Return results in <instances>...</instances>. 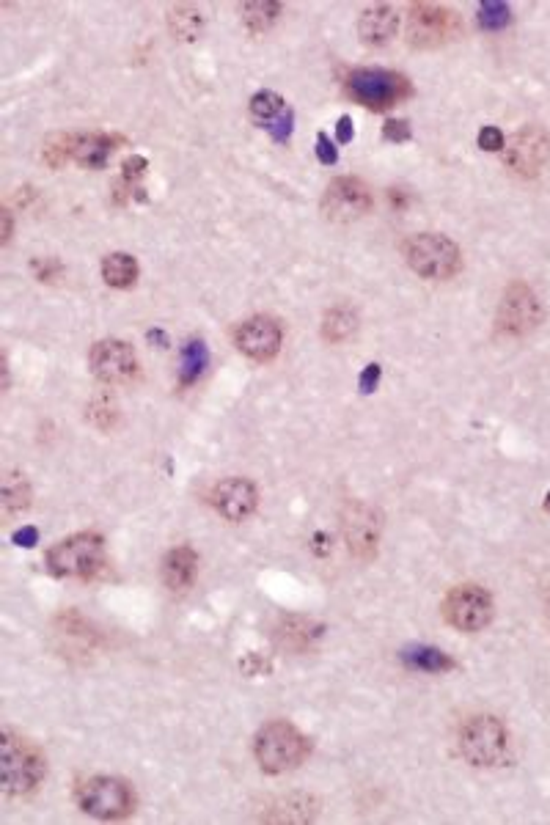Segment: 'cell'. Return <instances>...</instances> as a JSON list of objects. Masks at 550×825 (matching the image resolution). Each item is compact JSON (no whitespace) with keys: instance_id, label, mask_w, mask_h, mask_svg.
<instances>
[{"instance_id":"cell-5","label":"cell","mask_w":550,"mask_h":825,"mask_svg":"<svg viewBox=\"0 0 550 825\" xmlns=\"http://www.w3.org/2000/svg\"><path fill=\"white\" fill-rule=\"evenodd\" d=\"M0 776H3V790L9 795H25L42 781L44 759L31 743L6 732L0 740Z\"/></svg>"},{"instance_id":"cell-11","label":"cell","mask_w":550,"mask_h":825,"mask_svg":"<svg viewBox=\"0 0 550 825\" xmlns=\"http://www.w3.org/2000/svg\"><path fill=\"white\" fill-rule=\"evenodd\" d=\"M341 534L355 559L372 561L380 545V515L366 501H347L341 509Z\"/></svg>"},{"instance_id":"cell-25","label":"cell","mask_w":550,"mask_h":825,"mask_svg":"<svg viewBox=\"0 0 550 825\" xmlns=\"http://www.w3.org/2000/svg\"><path fill=\"white\" fill-rule=\"evenodd\" d=\"M240 14H242V22H245L253 33H262V31H267L275 20H278L281 6L273 3V0H267V3H245V6L240 9Z\"/></svg>"},{"instance_id":"cell-30","label":"cell","mask_w":550,"mask_h":825,"mask_svg":"<svg viewBox=\"0 0 550 825\" xmlns=\"http://www.w3.org/2000/svg\"><path fill=\"white\" fill-rule=\"evenodd\" d=\"M204 366V347L201 344H190V350L185 352V380H193Z\"/></svg>"},{"instance_id":"cell-23","label":"cell","mask_w":550,"mask_h":825,"mask_svg":"<svg viewBox=\"0 0 550 825\" xmlns=\"http://www.w3.org/2000/svg\"><path fill=\"white\" fill-rule=\"evenodd\" d=\"M168 28H171L176 39L193 42V39H198L201 28H204V17H201V11L196 6H185L182 3V6H174V9L168 11Z\"/></svg>"},{"instance_id":"cell-14","label":"cell","mask_w":550,"mask_h":825,"mask_svg":"<svg viewBox=\"0 0 550 825\" xmlns=\"http://www.w3.org/2000/svg\"><path fill=\"white\" fill-rule=\"evenodd\" d=\"M91 372L97 380L108 385H124L130 383L132 377L138 374V358L127 341L121 339H105L97 341L91 347Z\"/></svg>"},{"instance_id":"cell-36","label":"cell","mask_w":550,"mask_h":825,"mask_svg":"<svg viewBox=\"0 0 550 825\" xmlns=\"http://www.w3.org/2000/svg\"><path fill=\"white\" fill-rule=\"evenodd\" d=\"M377 377H380V369H377V366H369L366 374H363V391H372V385H377Z\"/></svg>"},{"instance_id":"cell-39","label":"cell","mask_w":550,"mask_h":825,"mask_svg":"<svg viewBox=\"0 0 550 825\" xmlns=\"http://www.w3.org/2000/svg\"><path fill=\"white\" fill-rule=\"evenodd\" d=\"M548 616H550V603H548Z\"/></svg>"},{"instance_id":"cell-2","label":"cell","mask_w":550,"mask_h":825,"mask_svg":"<svg viewBox=\"0 0 550 825\" xmlns=\"http://www.w3.org/2000/svg\"><path fill=\"white\" fill-rule=\"evenodd\" d=\"M410 270L418 273L421 278H432V281H449L460 273L462 267V253L457 248V242L443 237V234H416L402 245Z\"/></svg>"},{"instance_id":"cell-19","label":"cell","mask_w":550,"mask_h":825,"mask_svg":"<svg viewBox=\"0 0 550 825\" xmlns=\"http://www.w3.org/2000/svg\"><path fill=\"white\" fill-rule=\"evenodd\" d=\"M319 633H322V625L311 622L306 616H286L275 627V641L284 649L303 652V649H308L317 641Z\"/></svg>"},{"instance_id":"cell-17","label":"cell","mask_w":550,"mask_h":825,"mask_svg":"<svg viewBox=\"0 0 550 825\" xmlns=\"http://www.w3.org/2000/svg\"><path fill=\"white\" fill-rule=\"evenodd\" d=\"M396 28H399V17L391 6H372L361 14L358 20V33L366 44H388L396 36Z\"/></svg>"},{"instance_id":"cell-20","label":"cell","mask_w":550,"mask_h":825,"mask_svg":"<svg viewBox=\"0 0 550 825\" xmlns=\"http://www.w3.org/2000/svg\"><path fill=\"white\" fill-rule=\"evenodd\" d=\"M113 152V141L108 135H72V160L83 168H102Z\"/></svg>"},{"instance_id":"cell-16","label":"cell","mask_w":550,"mask_h":825,"mask_svg":"<svg viewBox=\"0 0 550 825\" xmlns=\"http://www.w3.org/2000/svg\"><path fill=\"white\" fill-rule=\"evenodd\" d=\"M209 504L215 506V512L220 517H226L231 523H240L245 517H251L259 504V490L251 479H242V476H231L215 484V490L209 495Z\"/></svg>"},{"instance_id":"cell-35","label":"cell","mask_w":550,"mask_h":825,"mask_svg":"<svg viewBox=\"0 0 550 825\" xmlns=\"http://www.w3.org/2000/svg\"><path fill=\"white\" fill-rule=\"evenodd\" d=\"M14 542H22L25 548H31L33 542H36V528H25V531H17V534H14Z\"/></svg>"},{"instance_id":"cell-3","label":"cell","mask_w":550,"mask_h":825,"mask_svg":"<svg viewBox=\"0 0 550 825\" xmlns=\"http://www.w3.org/2000/svg\"><path fill=\"white\" fill-rule=\"evenodd\" d=\"M509 748V735L501 718L495 715H473L460 729V754L473 768H495L501 765Z\"/></svg>"},{"instance_id":"cell-37","label":"cell","mask_w":550,"mask_h":825,"mask_svg":"<svg viewBox=\"0 0 550 825\" xmlns=\"http://www.w3.org/2000/svg\"><path fill=\"white\" fill-rule=\"evenodd\" d=\"M9 240H11V212L6 209V212H3V242H9Z\"/></svg>"},{"instance_id":"cell-31","label":"cell","mask_w":550,"mask_h":825,"mask_svg":"<svg viewBox=\"0 0 550 825\" xmlns=\"http://www.w3.org/2000/svg\"><path fill=\"white\" fill-rule=\"evenodd\" d=\"M383 132H385V138H388V141H407V138H410V124H407V121H385V127H383Z\"/></svg>"},{"instance_id":"cell-21","label":"cell","mask_w":550,"mask_h":825,"mask_svg":"<svg viewBox=\"0 0 550 825\" xmlns=\"http://www.w3.org/2000/svg\"><path fill=\"white\" fill-rule=\"evenodd\" d=\"M0 501H3V512H6V515H17V512H25V509L31 506V487H28L22 473H3V482H0Z\"/></svg>"},{"instance_id":"cell-24","label":"cell","mask_w":550,"mask_h":825,"mask_svg":"<svg viewBox=\"0 0 550 825\" xmlns=\"http://www.w3.org/2000/svg\"><path fill=\"white\" fill-rule=\"evenodd\" d=\"M358 328V317L355 311H350L347 306H336L330 308L325 319H322V336L330 344H339V341H347Z\"/></svg>"},{"instance_id":"cell-9","label":"cell","mask_w":550,"mask_h":825,"mask_svg":"<svg viewBox=\"0 0 550 825\" xmlns=\"http://www.w3.org/2000/svg\"><path fill=\"white\" fill-rule=\"evenodd\" d=\"M77 801H80L83 812L94 814L99 820H121L135 812V795H132L130 784L121 779H110V776L88 779L77 790Z\"/></svg>"},{"instance_id":"cell-12","label":"cell","mask_w":550,"mask_h":825,"mask_svg":"<svg viewBox=\"0 0 550 825\" xmlns=\"http://www.w3.org/2000/svg\"><path fill=\"white\" fill-rule=\"evenodd\" d=\"M550 160V135L539 124L517 130L504 149V163L523 179L537 176Z\"/></svg>"},{"instance_id":"cell-34","label":"cell","mask_w":550,"mask_h":825,"mask_svg":"<svg viewBox=\"0 0 550 825\" xmlns=\"http://www.w3.org/2000/svg\"><path fill=\"white\" fill-rule=\"evenodd\" d=\"M336 132H339V141H341V143L352 141V119H350V116H341V119H339V127H336Z\"/></svg>"},{"instance_id":"cell-32","label":"cell","mask_w":550,"mask_h":825,"mask_svg":"<svg viewBox=\"0 0 550 825\" xmlns=\"http://www.w3.org/2000/svg\"><path fill=\"white\" fill-rule=\"evenodd\" d=\"M317 154H319V160H322V163H325V165L336 163V146L330 143V138H328V135H325V132H319V138H317Z\"/></svg>"},{"instance_id":"cell-33","label":"cell","mask_w":550,"mask_h":825,"mask_svg":"<svg viewBox=\"0 0 550 825\" xmlns=\"http://www.w3.org/2000/svg\"><path fill=\"white\" fill-rule=\"evenodd\" d=\"M143 171H146V160H143V157H132V160L124 163V176H127V179H138Z\"/></svg>"},{"instance_id":"cell-6","label":"cell","mask_w":550,"mask_h":825,"mask_svg":"<svg viewBox=\"0 0 550 825\" xmlns=\"http://www.w3.org/2000/svg\"><path fill=\"white\" fill-rule=\"evenodd\" d=\"M347 94L369 110H388L410 97V80L388 69H355L347 77Z\"/></svg>"},{"instance_id":"cell-18","label":"cell","mask_w":550,"mask_h":825,"mask_svg":"<svg viewBox=\"0 0 550 825\" xmlns=\"http://www.w3.org/2000/svg\"><path fill=\"white\" fill-rule=\"evenodd\" d=\"M196 567H198L196 550L187 548V545L174 548L163 559V583L171 589V592H185L187 586L193 583V578H196Z\"/></svg>"},{"instance_id":"cell-28","label":"cell","mask_w":550,"mask_h":825,"mask_svg":"<svg viewBox=\"0 0 550 825\" xmlns=\"http://www.w3.org/2000/svg\"><path fill=\"white\" fill-rule=\"evenodd\" d=\"M416 666H421V669H432V671H443V669H451L454 663H451L443 652H438V649H418L416 652Z\"/></svg>"},{"instance_id":"cell-22","label":"cell","mask_w":550,"mask_h":825,"mask_svg":"<svg viewBox=\"0 0 550 825\" xmlns=\"http://www.w3.org/2000/svg\"><path fill=\"white\" fill-rule=\"evenodd\" d=\"M102 278L116 289H127L138 278V262L130 253H110L102 259Z\"/></svg>"},{"instance_id":"cell-7","label":"cell","mask_w":550,"mask_h":825,"mask_svg":"<svg viewBox=\"0 0 550 825\" xmlns=\"http://www.w3.org/2000/svg\"><path fill=\"white\" fill-rule=\"evenodd\" d=\"M542 322V303L537 292L526 281H512L506 286L498 311H495V330L506 339H523Z\"/></svg>"},{"instance_id":"cell-15","label":"cell","mask_w":550,"mask_h":825,"mask_svg":"<svg viewBox=\"0 0 550 825\" xmlns=\"http://www.w3.org/2000/svg\"><path fill=\"white\" fill-rule=\"evenodd\" d=\"M281 325L270 317H253L245 319L240 328L234 330V344L242 355H248L251 361H270L281 350Z\"/></svg>"},{"instance_id":"cell-27","label":"cell","mask_w":550,"mask_h":825,"mask_svg":"<svg viewBox=\"0 0 550 825\" xmlns=\"http://www.w3.org/2000/svg\"><path fill=\"white\" fill-rule=\"evenodd\" d=\"M479 22L484 28H501L509 22V6L504 3H484L479 6Z\"/></svg>"},{"instance_id":"cell-29","label":"cell","mask_w":550,"mask_h":825,"mask_svg":"<svg viewBox=\"0 0 550 825\" xmlns=\"http://www.w3.org/2000/svg\"><path fill=\"white\" fill-rule=\"evenodd\" d=\"M479 146L487 149V152H504V146H506L504 132L498 130V127H484V130L479 132Z\"/></svg>"},{"instance_id":"cell-38","label":"cell","mask_w":550,"mask_h":825,"mask_svg":"<svg viewBox=\"0 0 550 825\" xmlns=\"http://www.w3.org/2000/svg\"><path fill=\"white\" fill-rule=\"evenodd\" d=\"M545 501H548V504H545V509H548V512H550V493H548V498H545Z\"/></svg>"},{"instance_id":"cell-4","label":"cell","mask_w":550,"mask_h":825,"mask_svg":"<svg viewBox=\"0 0 550 825\" xmlns=\"http://www.w3.org/2000/svg\"><path fill=\"white\" fill-rule=\"evenodd\" d=\"M105 561V545L97 534H75L47 550V570L58 578H91Z\"/></svg>"},{"instance_id":"cell-26","label":"cell","mask_w":550,"mask_h":825,"mask_svg":"<svg viewBox=\"0 0 550 825\" xmlns=\"http://www.w3.org/2000/svg\"><path fill=\"white\" fill-rule=\"evenodd\" d=\"M284 113V99L278 97L275 91H259L256 97L251 99V116L259 124H270L275 116Z\"/></svg>"},{"instance_id":"cell-8","label":"cell","mask_w":550,"mask_h":825,"mask_svg":"<svg viewBox=\"0 0 550 825\" xmlns=\"http://www.w3.org/2000/svg\"><path fill=\"white\" fill-rule=\"evenodd\" d=\"M440 611L451 627H457L462 633H476L493 619V597L476 583H462L443 597Z\"/></svg>"},{"instance_id":"cell-1","label":"cell","mask_w":550,"mask_h":825,"mask_svg":"<svg viewBox=\"0 0 550 825\" xmlns=\"http://www.w3.org/2000/svg\"><path fill=\"white\" fill-rule=\"evenodd\" d=\"M253 754L264 773H284L308 757V740L289 721H270L253 740Z\"/></svg>"},{"instance_id":"cell-13","label":"cell","mask_w":550,"mask_h":825,"mask_svg":"<svg viewBox=\"0 0 550 825\" xmlns=\"http://www.w3.org/2000/svg\"><path fill=\"white\" fill-rule=\"evenodd\" d=\"M369 209H372L369 187L363 185L361 179H352V176L333 179L328 190H325V196H322L325 218L336 220V223H350V220L363 218Z\"/></svg>"},{"instance_id":"cell-10","label":"cell","mask_w":550,"mask_h":825,"mask_svg":"<svg viewBox=\"0 0 550 825\" xmlns=\"http://www.w3.org/2000/svg\"><path fill=\"white\" fill-rule=\"evenodd\" d=\"M457 28H460V22H457V17L446 6L413 3L407 9V39H410L413 47H421V50L440 47V44L454 39Z\"/></svg>"}]
</instances>
